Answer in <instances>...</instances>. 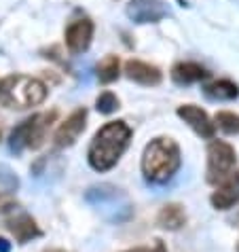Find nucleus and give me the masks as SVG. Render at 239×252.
Listing matches in <instances>:
<instances>
[{
    "label": "nucleus",
    "mask_w": 239,
    "mask_h": 252,
    "mask_svg": "<svg viewBox=\"0 0 239 252\" xmlns=\"http://www.w3.org/2000/svg\"><path fill=\"white\" fill-rule=\"evenodd\" d=\"M212 206L216 210H229L239 201V170H233L229 176H224L216 185V191L212 193Z\"/></svg>",
    "instance_id": "1a4fd4ad"
},
{
    "label": "nucleus",
    "mask_w": 239,
    "mask_h": 252,
    "mask_svg": "<svg viewBox=\"0 0 239 252\" xmlns=\"http://www.w3.org/2000/svg\"><path fill=\"white\" fill-rule=\"evenodd\" d=\"M165 15V11H163V6H159V9H149V6H144V4H140L138 9H133L131 11V17L136 19L138 24H154V22H159L161 17Z\"/></svg>",
    "instance_id": "a211bd4d"
},
{
    "label": "nucleus",
    "mask_w": 239,
    "mask_h": 252,
    "mask_svg": "<svg viewBox=\"0 0 239 252\" xmlns=\"http://www.w3.org/2000/svg\"><path fill=\"white\" fill-rule=\"evenodd\" d=\"M49 95V87L36 76L9 74L0 81V106L11 110H26L40 106Z\"/></svg>",
    "instance_id": "7ed1b4c3"
},
{
    "label": "nucleus",
    "mask_w": 239,
    "mask_h": 252,
    "mask_svg": "<svg viewBox=\"0 0 239 252\" xmlns=\"http://www.w3.org/2000/svg\"><path fill=\"white\" fill-rule=\"evenodd\" d=\"M172 81L178 85H193V83H201L209 79V70L206 66L197 64V62H178L172 66Z\"/></svg>",
    "instance_id": "9b49d317"
},
{
    "label": "nucleus",
    "mask_w": 239,
    "mask_h": 252,
    "mask_svg": "<svg viewBox=\"0 0 239 252\" xmlns=\"http://www.w3.org/2000/svg\"><path fill=\"white\" fill-rule=\"evenodd\" d=\"M125 76L129 81L138 83V85H144V87H152V85H159L163 81V72H161L159 66L149 64V62H142V60H127L125 62Z\"/></svg>",
    "instance_id": "9d476101"
},
{
    "label": "nucleus",
    "mask_w": 239,
    "mask_h": 252,
    "mask_svg": "<svg viewBox=\"0 0 239 252\" xmlns=\"http://www.w3.org/2000/svg\"><path fill=\"white\" fill-rule=\"evenodd\" d=\"M0 138H2V123H0Z\"/></svg>",
    "instance_id": "5701e85b"
},
{
    "label": "nucleus",
    "mask_w": 239,
    "mask_h": 252,
    "mask_svg": "<svg viewBox=\"0 0 239 252\" xmlns=\"http://www.w3.org/2000/svg\"><path fill=\"white\" fill-rule=\"evenodd\" d=\"M6 227H9V231L15 235V240L19 244H26V242H30L32 237H38L40 235L38 225L34 222L32 216H28V214L13 216V219L6 220Z\"/></svg>",
    "instance_id": "f8f14e48"
},
{
    "label": "nucleus",
    "mask_w": 239,
    "mask_h": 252,
    "mask_svg": "<svg viewBox=\"0 0 239 252\" xmlns=\"http://www.w3.org/2000/svg\"><path fill=\"white\" fill-rule=\"evenodd\" d=\"M184 222H186V212L180 204H167L157 214V225L167 231H178L184 227Z\"/></svg>",
    "instance_id": "4468645a"
},
{
    "label": "nucleus",
    "mask_w": 239,
    "mask_h": 252,
    "mask_svg": "<svg viewBox=\"0 0 239 252\" xmlns=\"http://www.w3.org/2000/svg\"><path fill=\"white\" fill-rule=\"evenodd\" d=\"M125 252H167L165 250V244L161 240H154L150 246H138V248H131V250H125Z\"/></svg>",
    "instance_id": "6ab92c4d"
},
{
    "label": "nucleus",
    "mask_w": 239,
    "mask_h": 252,
    "mask_svg": "<svg viewBox=\"0 0 239 252\" xmlns=\"http://www.w3.org/2000/svg\"><path fill=\"white\" fill-rule=\"evenodd\" d=\"M237 153L224 140H212L208 146V183L218 185L224 176L235 170Z\"/></svg>",
    "instance_id": "39448f33"
},
{
    "label": "nucleus",
    "mask_w": 239,
    "mask_h": 252,
    "mask_svg": "<svg viewBox=\"0 0 239 252\" xmlns=\"http://www.w3.org/2000/svg\"><path fill=\"white\" fill-rule=\"evenodd\" d=\"M45 252H66V250H60V248H51V250H45Z\"/></svg>",
    "instance_id": "412c9836"
},
{
    "label": "nucleus",
    "mask_w": 239,
    "mask_h": 252,
    "mask_svg": "<svg viewBox=\"0 0 239 252\" xmlns=\"http://www.w3.org/2000/svg\"><path fill=\"white\" fill-rule=\"evenodd\" d=\"M180 146L170 136L152 138L142 153V174L152 185H165L180 170Z\"/></svg>",
    "instance_id": "f03ea898"
},
{
    "label": "nucleus",
    "mask_w": 239,
    "mask_h": 252,
    "mask_svg": "<svg viewBox=\"0 0 239 252\" xmlns=\"http://www.w3.org/2000/svg\"><path fill=\"white\" fill-rule=\"evenodd\" d=\"M178 2H180L182 6H186V0H178Z\"/></svg>",
    "instance_id": "4be33fe9"
},
{
    "label": "nucleus",
    "mask_w": 239,
    "mask_h": 252,
    "mask_svg": "<svg viewBox=\"0 0 239 252\" xmlns=\"http://www.w3.org/2000/svg\"><path fill=\"white\" fill-rule=\"evenodd\" d=\"M95 72H97V81L104 83V85H110L121 76V60L117 55H106L104 60H100Z\"/></svg>",
    "instance_id": "2eb2a0df"
},
{
    "label": "nucleus",
    "mask_w": 239,
    "mask_h": 252,
    "mask_svg": "<svg viewBox=\"0 0 239 252\" xmlns=\"http://www.w3.org/2000/svg\"><path fill=\"white\" fill-rule=\"evenodd\" d=\"M93 32H95V26L89 17H81V19H74L72 24L66 28V47L72 55H79V53H85L87 49L91 47V40H93Z\"/></svg>",
    "instance_id": "0eeeda50"
},
{
    "label": "nucleus",
    "mask_w": 239,
    "mask_h": 252,
    "mask_svg": "<svg viewBox=\"0 0 239 252\" xmlns=\"http://www.w3.org/2000/svg\"><path fill=\"white\" fill-rule=\"evenodd\" d=\"M87 127V110L85 108H76L72 110L66 121L60 125L58 131H55L53 136V142L58 149H66V146H72L76 140H79V136L85 131Z\"/></svg>",
    "instance_id": "6e6552de"
},
{
    "label": "nucleus",
    "mask_w": 239,
    "mask_h": 252,
    "mask_svg": "<svg viewBox=\"0 0 239 252\" xmlns=\"http://www.w3.org/2000/svg\"><path fill=\"white\" fill-rule=\"evenodd\" d=\"M131 136L133 131L125 121H108L106 125H102L89 144V165L95 172L112 170L123 157V153L127 151Z\"/></svg>",
    "instance_id": "f257e3e1"
},
{
    "label": "nucleus",
    "mask_w": 239,
    "mask_h": 252,
    "mask_svg": "<svg viewBox=\"0 0 239 252\" xmlns=\"http://www.w3.org/2000/svg\"><path fill=\"white\" fill-rule=\"evenodd\" d=\"M216 123L224 134H239V115L231 110H220L216 115Z\"/></svg>",
    "instance_id": "f3484780"
},
{
    "label": "nucleus",
    "mask_w": 239,
    "mask_h": 252,
    "mask_svg": "<svg viewBox=\"0 0 239 252\" xmlns=\"http://www.w3.org/2000/svg\"><path fill=\"white\" fill-rule=\"evenodd\" d=\"M237 252H239V244H237Z\"/></svg>",
    "instance_id": "b1692460"
},
{
    "label": "nucleus",
    "mask_w": 239,
    "mask_h": 252,
    "mask_svg": "<svg viewBox=\"0 0 239 252\" xmlns=\"http://www.w3.org/2000/svg\"><path fill=\"white\" fill-rule=\"evenodd\" d=\"M119 106H121V102H119L117 94H112V92H102L95 100V108H97V113H102V115L117 113Z\"/></svg>",
    "instance_id": "dca6fc26"
},
{
    "label": "nucleus",
    "mask_w": 239,
    "mask_h": 252,
    "mask_svg": "<svg viewBox=\"0 0 239 252\" xmlns=\"http://www.w3.org/2000/svg\"><path fill=\"white\" fill-rule=\"evenodd\" d=\"M176 115H178L197 136L208 138V140L214 138L216 123L212 121V117H209L201 106H197V104H182V106H178V110H176Z\"/></svg>",
    "instance_id": "423d86ee"
},
{
    "label": "nucleus",
    "mask_w": 239,
    "mask_h": 252,
    "mask_svg": "<svg viewBox=\"0 0 239 252\" xmlns=\"http://www.w3.org/2000/svg\"><path fill=\"white\" fill-rule=\"evenodd\" d=\"M203 94L216 102H233L239 97V85L231 79H216L203 87Z\"/></svg>",
    "instance_id": "ddd939ff"
},
{
    "label": "nucleus",
    "mask_w": 239,
    "mask_h": 252,
    "mask_svg": "<svg viewBox=\"0 0 239 252\" xmlns=\"http://www.w3.org/2000/svg\"><path fill=\"white\" fill-rule=\"evenodd\" d=\"M0 252H11V244L0 237Z\"/></svg>",
    "instance_id": "aec40b11"
},
{
    "label": "nucleus",
    "mask_w": 239,
    "mask_h": 252,
    "mask_svg": "<svg viewBox=\"0 0 239 252\" xmlns=\"http://www.w3.org/2000/svg\"><path fill=\"white\" fill-rule=\"evenodd\" d=\"M58 113L55 110H47V113H36L30 119H26L11 131V140H9V149L13 153H22L26 149L36 151L45 144L47 140V131L51 127V123L55 121Z\"/></svg>",
    "instance_id": "20e7f679"
}]
</instances>
